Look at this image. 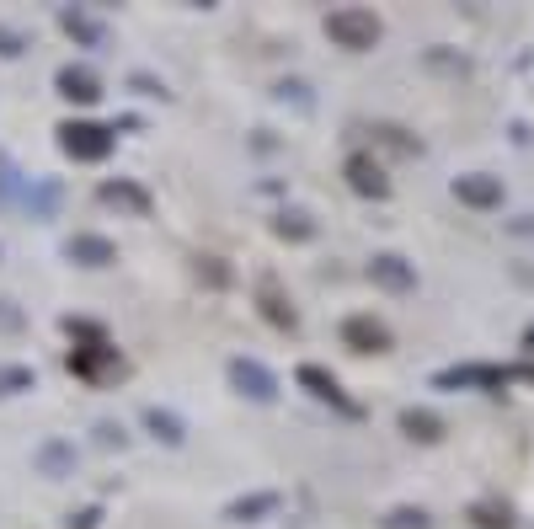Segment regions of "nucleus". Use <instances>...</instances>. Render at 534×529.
I'll return each instance as SVG.
<instances>
[{"instance_id": "obj_10", "label": "nucleus", "mask_w": 534, "mask_h": 529, "mask_svg": "<svg viewBox=\"0 0 534 529\" xmlns=\"http://www.w3.org/2000/svg\"><path fill=\"white\" fill-rule=\"evenodd\" d=\"M348 182H353V193H364V198H385L390 193L385 171L374 166L369 155H353V161H348Z\"/></svg>"}, {"instance_id": "obj_9", "label": "nucleus", "mask_w": 534, "mask_h": 529, "mask_svg": "<svg viewBox=\"0 0 534 529\" xmlns=\"http://www.w3.org/2000/svg\"><path fill=\"white\" fill-rule=\"evenodd\" d=\"M454 198L470 209H497L502 204V182L497 177H454Z\"/></svg>"}, {"instance_id": "obj_13", "label": "nucleus", "mask_w": 534, "mask_h": 529, "mask_svg": "<svg viewBox=\"0 0 534 529\" xmlns=\"http://www.w3.org/2000/svg\"><path fill=\"white\" fill-rule=\"evenodd\" d=\"M38 465H43V471H49V476H70V465H75V449H70L65 439H49V444L38 449Z\"/></svg>"}, {"instance_id": "obj_16", "label": "nucleus", "mask_w": 534, "mask_h": 529, "mask_svg": "<svg viewBox=\"0 0 534 529\" xmlns=\"http://www.w3.org/2000/svg\"><path fill=\"white\" fill-rule=\"evenodd\" d=\"M145 428L155 433V439H166V444H182V433H187V428L177 423V417L161 412V407H150V412H145Z\"/></svg>"}, {"instance_id": "obj_18", "label": "nucleus", "mask_w": 534, "mask_h": 529, "mask_svg": "<svg viewBox=\"0 0 534 529\" xmlns=\"http://www.w3.org/2000/svg\"><path fill=\"white\" fill-rule=\"evenodd\" d=\"M59 22H65V33H70V38L102 43V27H97V22H91V17H86V11H65V17H59Z\"/></svg>"}, {"instance_id": "obj_20", "label": "nucleus", "mask_w": 534, "mask_h": 529, "mask_svg": "<svg viewBox=\"0 0 534 529\" xmlns=\"http://www.w3.org/2000/svg\"><path fill=\"white\" fill-rule=\"evenodd\" d=\"M476 519H481L486 529H508V524H513V519H508V508H492V503H481V508H476Z\"/></svg>"}, {"instance_id": "obj_21", "label": "nucleus", "mask_w": 534, "mask_h": 529, "mask_svg": "<svg viewBox=\"0 0 534 529\" xmlns=\"http://www.w3.org/2000/svg\"><path fill=\"white\" fill-rule=\"evenodd\" d=\"M97 444H102V449H113V444L123 449V444H129V433H123L118 423H97Z\"/></svg>"}, {"instance_id": "obj_1", "label": "nucleus", "mask_w": 534, "mask_h": 529, "mask_svg": "<svg viewBox=\"0 0 534 529\" xmlns=\"http://www.w3.org/2000/svg\"><path fill=\"white\" fill-rule=\"evenodd\" d=\"M326 38L337 43V49H353V54H364L380 43V17L374 11H358V6H342L326 17Z\"/></svg>"}, {"instance_id": "obj_11", "label": "nucleus", "mask_w": 534, "mask_h": 529, "mask_svg": "<svg viewBox=\"0 0 534 529\" xmlns=\"http://www.w3.org/2000/svg\"><path fill=\"white\" fill-rule=\"evenodd\" d=\"M401 433H406V439H417V444H438V439H444V417H433L422 407H406L401 412Z\"/></svg>"}, {"instance_id": "obj_6", "label": "nucleus", "mask_w": 534, "mask_h": 529, "mask_svg": "<svg viewBox=\"0 0 534 529\" xmlns=\"http://www.w3.org/2000/svg\"><path fill=\"white\" fill-rule=\"evenodd\" d=\"M369 278L374 284H385V289H396V294H406V289H417V268L406 257H396V252H380L369 262Z\"/></svg>"}, {"instance_id": "obj_24", "label": "nucleus", "mask_w": 534, "mask_h": 529, "mask_svg": "<svg viewBox=\"0 0 534 529\" xmlns=\"http://www.w3.org/2000/svg\"><path fill=\"white\" fill-rule=\"evenodd\" d=\"M97 524V508H86V513H70V529H91Z\"/></svg>"}, {"instance_id": "obj_12", "label": "nucleus", "mask_w": 534, "mask_h": 529, "mask_svg": "<svg viewBox=\"0 0 534 529\" xmlns=\"http://www.w3.org/2000/svg\"><path fill=\"white\" fill-rule=\"evenodd\" d=\"M102 204H118V209H134V214H150V193L118 177V182H102Z\"/></svg>"}, {"instance_id": "obj_17", "label": "nucleus", "mask_w": 534, "mask_h": 529, "mask_svg": "<svg viewBox=\"0 0 534 529\" xmlns=\"http://www.w3.org/2000/svg\"><path fill=\"white\" fill-rule=\"evenodd\" d=\"M267 508H278V492H257V497H241V503H230V519L246 524L251 513H267Z\"/></svg>"}, {"instance_id": "obj_5", "label": "nucleus", "mask_w": 534, "mask_h": 529, "mask_svg": "<svg viewBox=\"0 0 534 529\" xmlns=\"http://www.w3.org/2000/svg\"><path fill=\"white\" fill-rule=\"evenodd\" d=\"M342 342H348L353 353H390V332H385V321H374V316H348L342 321Z\"/></svg>"}, {"instance_id": "obj_19", "label": "nucleus", "mask_w": 534, "mask_h": 529, "mask_svg": "<svg viewBox=\"0 0 534 529\" xmlns=\"http://www.w3.org/2000/svg\"><path fill=\"white\" fill-rule=\"evenodd\" d=\"M390 529H428V513L422 508H396L390 513Z\"/></svg>"}, {"instance_id": "obj_15", "label": "nucleus", "mask_w": 534, "mask_h": 529, "mask_svg": "<svg viewBox=\"0 0 534 529\" xmlns=\"http://www.w3.org/2000/svg\"><path fill=\"white\" fill-rule=\"evenodd\" d=\"M38 385V375L27 364H6L0 369V396H22V391H33Z\"/></svg>"}, {"instance_id": "obj_8", "label": "nucleus", "mask_w": 534, "mask_h": 529, "mask_svg": "<svg viewBox=\"0 0 534 529\" xmlns=\"http://www.w3.org/2000/svg\"><path fill=\"white\" fill-rule=\"evenodd\" d=\"M294 380H300V385H305V391H310V396H321V401H332V407H342V412H353V401H348V396H342V385H337V375H326V369H321V364H300V369H294Z\"/></svg>"}, {"instance_id": "obj_14", "label": "nucleus", "mask_w": 534, "mask_h": 529, "mask_svg": "<svg viewBox=\"0 0 534 529\" xmlns=\"http://www.w3.org/2000/svg\"><path fill=\"white\" fill-rule=\"evenodd\" d=\"M262 316L273 321V326H289V332L300 326V316H294V305L278 300V289H273V284H262Z\"/></svg>"}, {"instance_id": "obj_4", "label": "nucleus", "mask_w": 534, "mask_h": 529, "mask_svg": "<svg viewBox=\"0 0 534 529\" xmlns=\"http://www.w3.org/2000/svg\"><path fill=\"white\" fill-rule=\"evenodd\" d=\"M230 385L241 396H251V401H273L278 396V380L267 375L257 359H230Z\"/></svg>"}, {"instance_id": "obj_22", "label": "nucleus", "mask_w": 534, "mask_h": 529, "mask_svg": "<svg viewBox=\"0 0 534 529\" xmlns=\"http://www.w3.org/2000/svg\"><path fill=\"white\" fill-rule=\"evenodd\" d=\"M27 49V38L22 33H11V27H0V54H6V59H17Z\"/></svg>"}, {"instance_id": "obj_25", "label": "nucleus", "mask_w": 534, "mask_h": 529, "mask_svg": "<svg viewBox=\"0 0 534 529\" xmlns=\"http://www.w3.org/2000/svg\"><path fill=\"white\" fill-rule=\"evenodd\" d=\"M529 348H534V332H529Z\"/></svg>"}, {"instance_id": "obj_2", "label": "nucleus", "mask_w": 534, "mask_h": 529, "mask_svg": "<svg viewBox=\"0 0 534 529\" xmlns=\"http://www.w3.org/2000/svg\"><path fill=\"white\" fill-rule=\"evenodd\" d=\"M59 150H65L70 161H107V155H113V129H107V123L70 118V123H59Z\"/></svg>"}, {"instance_id": "obj_23", "label": "nucleus", "mask_w": 534, "mask_h": 529, "mask_svg": "<svg viewBox=\"0 0 534 529\" xmlns=\"http://www.w3.org/2000/svg\"><path fill=\"white\" fill-rule=\"evenodd\" d=\"M134 86H139V91H145V97H166V86H155V81H150V75H134Z\"/></svg>"}, {"instance_id": "obj_3", "label": "nucleus", "mask_w": 534, "mask_h": 529, "mask_svg": "<svg viewBox=\"0 0 534 529\" xmlns=\"http://www.w3.org/2000/svg\"><path fill=\"white\" fill-rule=\"evenodd\" d=\"M65 257L81 262V268H113V262H118V246L107 241V236H97V230H81V236L65 241Z\"/></svg>"}, {"instance_id": "obj_7", "label": "nucleus", "mask_w": 534, "mask_h": 529, "mask_svg": "<svg viewBox=\"0 0 534 529\" xmlns=\"http://www.w3.org/2000/svg\"><path fill=\"white\" fill-rule=\"evenodd\" d=\"M54 86H59V97H70V102H81V107L102 97V81L86 65H65V70L54 75Z\"/></svg>"}]
</instances>
